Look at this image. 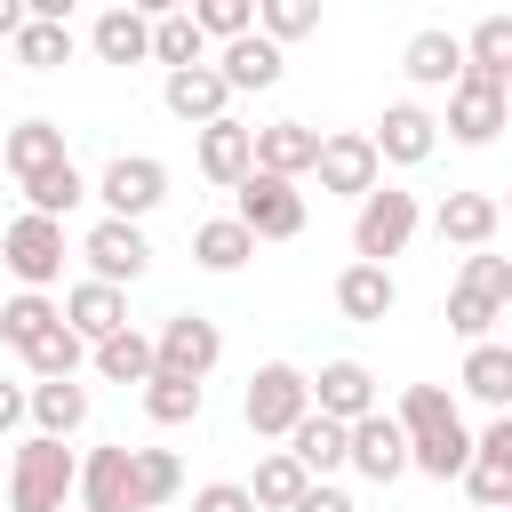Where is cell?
<instances>
[{
    "mask_svg": "<svg viewBox=\"0 0 512 512\" xmlns=\"http://www.w3.org/2000/svg\"><path fill=\"white\" fill-rule=\"evenodd\" d=\"M136 400H144V416H152L160 432H176V424H200V408H208V384H184V376H152Z\"/></svg>",
    "mask_w": 512,
    "mask_h": 512,
    "instance_id": "cell-39",
    "label": "cell"
},
{
    "mask_svg": "<svg viewBox=\"0 0 512 512\" xmlns=\"http://www.w3.org/2000/svg\"><path fill=\"white\" fill-rule=\"evenodd\" d=\"M256 32H264L272 48H288V40L320 32V0H256Z\"/></svg>",
    "mask_w": 512,
    "mask_h": 512,
    "instance_id": "cell-44",
    "label": "cell"
},
{
    "mask_svg": "<svg viewBox=\"0 0 512 512\" xmlns=\"http://www.w3.org/2000/svg\"><path fill=\"white\" fill-rule=\"evenodd\" d=\"M368 144H376L384 168H424V160L440 152V120H432L416 96H400V104H384V120L368 128Z\"/></svg>",
    "mask_w": 512,
    "mask_h": 512,
    "instance_id": "cell-14",
    "label": "cell"
},
{
    "mask_svg": "<svg viewBox=\"0 0 512 512\" xmlns=\"http://www.w3.org/2000/svg\"><path fill=\"white\" fill-rule=\"evenodd\" d=\"M160 104L184 120V128H208V120H232V88L216 64H192V72H160Z\"/></svg>",
    "mask_w": 512,
    "mask_h": 512,
    "instance_id": "cell-19",
    "label": "cell"
},
{
    "mask_svg": "<svg viewBox=\"0 0 512 512\" xmlns=\"http://www.w3.org/2000/svg\"><path fill=\"white\" fill-rule=\"evenodd\" d=\"M504 96H512V88H504Z\"/></svg>",
    "mask_w": 512,
    "mask_h": 512,
    "instance_id": "cell-50",
    "label": "cell"
},
{
    "mask_svg": "<svg viewBox=\"0 0 512 512\" xmlns=\"http://www.w3.org/2000/svg\"><path fill=\"white\" fill-rule=\"evenodd\" d=\"M0 264H8V280L16 288H32V296H48L56 280H64V224L56 216H8V232H0Z\"/></svg>",
    "mask_w": 512,
    "mask_h": 512,
    "instance_id": "cell-6",
    "label": "cell"
},
{
    "mask_svg": "<svg viewBox=\"0 0 512 512\" xmlns=\"http://www.w3.org/2000/svg\"><path fill=\"white\" fill-rule=\"evenodd\" d=\"M464 72H480V80L512 88V16H504V8H496V16H480V24L464 32Z\"/></svg>",
    "mask_w": 512,
    "mask_h": 512,
    "instance_id": "cell-36",
    "label": "cell"
},
{
    "mask_svg": "<svg viewBox=\"0 0 512 512\" xmlns=\"http://www.w3.org/2000/svg\"><path fill=\"white\" fill-rule=\"evenodd\" d=\"M432 232H440L448 248L480 256V248H496V232H504V208H496V192H440V208H432Z\"/></svg>",
    "mask_w": 512,
    "mask_h": 512,
    "instance_id": "cell-18",
    "label": "cell"
},
{
    "mask_svg": "<svg viewBox=\"0 0 512 512\" xmlns=\"http://www.w3.org/2000/svg\"><path fill=\"white\" fill-rule=\"evenodd\" d=\"M440 128H448L456 144H472V152H480V144H496V136L512 128V96H504L496 80L464 72V80L448 88V120H440Z\"/></svg>",
    "mask_w": 512,
    "mask_h": 512,
    "instance_id": "cell-13",
    "label": "cell"
},
{
    "mask_svg": "<svg viewBox=\"0 0 512 512\" xmlns=\"http://www.w3.org/2000/svg\"><path fill=\"white\" fill-rule=\"evenodd\" d=\"M32 432H48V440L88 432V384L80 376L72 384H32Z\"/></svg>",
    "mask_w": 512,
    "mask_h": 512,
    "instance_id": "cell-33",
    "label": "cell"
},
{
    "mask_svg": "<svg viewBox=\"0 0 512 512\" xmlns=\"http://www.w3.org/2000/svg\"><path fill=\"white\" fill-rule=\"evenodd\" d=\"M496 208H504V224H512V184H504V200H496Z\"/></svg>",
    "mask_w": 512,
    "mask_h": 512,
    "instance_id": "cell-49",
    "label": "cell"
},
{
    "mask_svg": "<svg viewBox=\"0 0 512 512\" xmlns=\"http://www.w3.org/2000/svg\"><path fill=\"white\" fill-rule=\"evenodd\" d=\"M464 400H480L488 416H512V344H464V368H456Z\"/></svg>",
    "mask_w": 512,
    "mask_h": 512,
    "instance_id": "cell-25",
    "label": "cell"
},
{
    "mask_svg": "<svg viewBox=\"0 0 512 512\" xmlns=\"http://www.w3.org/2000/svg\"><path fill=\"white\" fill-rule=\"evenodd\" d=\"M168 496H184V456L176 448H136V504L160 512Z\"/></svg>",
    "mask_w": 512,
    "mask_h": 512,
    "instance_id": "cell-42",
    "label": "cell"
},
{
    "mask_svg": "<svg viewBox=\"0 0 512 512\" xmlns=\"http://www.w3.org/2000/svg\"><path fill=\"white\" fill-rule=\"evenodd\" d=\"M304 416H312V376H304L296 360L248 368V384H240V424H248L256 440H288Z\"/></svg>",
    "mask_w": 512,
    "mask_h": 512,
    "instance_id": "cell-3",
    "label": "cell"
},
{
    "mask_svg": "<svg viewBox=\"0 0 512 512\" xmlns=\"http://www.w3.org/2000/svg\"><path fill=\"white\" fill-rule=\"evenodd\" d=\"M72 512H144V504H136V448H128V440H104V448L80 456Z\"/></svg>",
    "mask_w": 512,
    "mask_h": 512,
    "instance_id": "cell-11",
    "label": "cell"
},
{
    "mask_svg": "<svg viewBox=\"0 0 512 512\" xmlns=\"http://www.w3.org/2000/svg\"><path fill=\"white\" fill-rule=\"evenodd\" d=\"M384 400H376V368L368 360H320V376H312V416H328V424H360V416H376Z\"/></svg>",
    "mask_w": 512,
    "mask_h": 512,
    "instance_id": "cell-15",
    "label": "cell"
},
{
    "mask_svg": "<svg viewBox=\"0 0 512 512\" xmlns=\"http://www.w3.org/2000/svg\"><path fill=\"white\" fill-rule=\"evenodd\" d=\"M464 464H472V424H448L432 440H408V472H424V480H464Z\"/></svg>",
    "mask_w": 512,
    "mask_h": 512,
    "instance_id": "cell-40",
    "label": "cell"
},
{
    "mask_svg": "<svg viewBox=\"0 0 512 512\" xmlns=\"http://www.w3.org/2000/svg\"><path fill=\"white\" fill-rule=\"evenodd\" d=\"M192 160H200L208 184L240 192L248 168H256V128H248V120H208V128H192Z\"/></svg>",
    "mask_w": 512,
    "mask_h": 512,
    "instance_id": "cell-16",
    "label": "cell"
},
{
    "mask_svg": "<svg viewBox=\"0 0 512 512\" xmlns=\"http://www.w3.org/2000/svg\"><path fill=\"white\" fill-rule=\"evenodd\" d=\"M312 160H320V128H312V120H264V128H256V168H264V176L304 184Z\"/></svg>",
    "mask_w": 512,
    "mask_h": 512,
    "instance_id": "cell-23",
    "label": "cell"
},
{
    "mask_svg": "<svg viewBox=\"0 0 512 512\" xmlns=\"http://www.w3.org/2000/svg\"><path fill=\"white\" fill-rule=\"evenodd\" d=\"M88 48H96V64H152V16L144 8H96Z\"/></svg>",
    "mask_w": 512,
    "mask_h": 512,
    "instance_id": "cell-26",
    "label": "cell"
},
{
    "mask_svg": "<svg viewBox=\"0 0 512 512\" xmlns=\"http://www.w3.org/2000/svg\"><path fill=\"white\" fill-rule=\"evenodd\" d=\"M312 176H320V192H328V200H352V208H360V200L384 184V160H376L368 128H328V136H320Z\"/></svg>",
    "mask_w": 512,
    "mask_h": 512,
    "instance_id": "cell-8",
    "label": "cell"
},
{
    "mask_svg": "<svg viewBox=\"0 0 512 512\" xmlns=\"http://www.w3.org/2000/svg\"><path fill=\"white\" fill-rule=\"evenodd\" d=\"M80 264H88V280H104V288H136V280L152 272V240H144V224L96 216L88 240H80Z\"/></svg>",
    "mask_w": 512,
    "mask_h": 512,
    "instance_id": "cell-10",
    "label": "cell"
},
{
    "mask_svg": "<svg viewBox=\"0 0 512 512\" xmlns=\"http://www.w3.org/2000/svg\"><path fill=\"white\" fill-rule=\"evenodd\" d=\"M144 16H152V64H160V72L208 64V40H200V24H192L184 8H144Z\"/></svg>",
    "mask_w": 512,
    "mask_h": 512,
    "instance_id": "cell-28",
    "label": "cell"
},
{
    "mask_svg": "<svg viewBox=\"0 0 512 512\" xmlns=\"http://www.w3.org/2000/svg\"><path fill=\"white\" fill-rule=\"evenodd\" d=\"M288 456L312 472V480H328V472H344V456H352V424H328V416H304L296 432H288Z\"/></svg>",
    "mask_w": 512,
    "mask_h": 512,
    "instance_id": "cell-30",
    "label": "cell"
},
{
    "mask_svg": "<svg viewBox=\"0 0 512 512\" xmlns=\"http://www.w3.org/2000/svg\"><path fill=\"white\" fill-rule=\"evenodd\" d=\"M64 328L96 352L104 336H120L128 328V288H104V280H80V288H64Z\"/></svg>",
    "mask_w": 512,
    "mask_h": 512,
    "instance_id": "cell-24",
    "label": "cell"
},
{
    "mask_svg": "<svg viewBox=\"0 0 512 512\" xmlns=\"http://www.w3.org/2000/svg\"><path fill=\"white\" fill-rule=\"evenodd\" d=\"M16 192H24V208H32V216H56V224H64V216L88 200V176L64 160V168H40V176H32V184H16Z\"/></svg>",
    "mask_w": 512,
    "mask_h": 512,
    "instance_id": "cell-41",
    "label": "cell"
},
{
    "mask_svg": "<svg viewBox=\"0 0 512 512\" xmlns=\"http://www.w3.org/2000/svg\"><path fill=\"white\" fill-rule=\"evenodd\" d=\"M232 216L248 224V240H296L304 232V192L288 184V176H264V168H248V184L232 192Z\"/></svg>",
    "mask_w": 512,
    "mask_h": 512,
    "instance_id": "cell-9",
    "label": "cell"
},
{
    "mask_svg": "<svg viewBox=\"0 0 512 512\" xmlns=\"http://www.w3.org/2000/svg\"><path fill=\"white\" fill-rule=\"evenodd\" d=\"M80 368H88V344H80L64 320H56V328H48V336L24 352V376H32V384H72Z\"/></svg>",
    "mask_w": 512,
    "mask_h": 512,
    "instance_id": "cell-38",
    "label": "cell"
},
{
    "mask_svg": "<svg viewBox=\"0 0 512 512\" xmlns=\"http://www.w3.org/2000/svg\"><path fill=\"white\" fill-rule=\"evenodd\" d=\"M224 360V328L208 312H168L152 328V376H184V384H208Z\"/></svg>",
    "mask_w": 512,
    "mask_h": 512,
    "instance_id": "cell-7",
    "label": "cell"
},
{
    "mask_svg": "<svg viewBox=\"0 0 512 512\" xmlns=\"http://www.w3.org/2000/svg\"><path fill=\"white\" fill-rule=\"evenodd\" d=\"M192 512H256V496H248V480H200Z\"/></svg>",
    "mask_w": 512,
    "mask_h": 512,
    "instance_id": "cell-45",
    "label": "cell"
},
{
    "mask_svg": "<svg viewBox=\"0 0 512 512\" xmlns=\"http://www.w3.org/2000/svg\"><path fill=\"white\" fill-rule=\"evenodd\" d=\"M312 488V472L288 456V448H264L256 456V480H248V496H256V512H296V496Z\"/></svg>",
    "mask_w": 512,
    "mask_h": 512,
    "instance_id": "cell-35",
    "label": "cell"
},
{
    "mask_svg": "<svg viewBox=\"0 0 512 512\" xmlns=\"http://www.w3.org/2000/svg\"><path fill=\"white\" fill-rule=\"evenodd\" d=\"M400 72H408V88H456V80H464V32H448V24L408 32Z\"/></svg>",
    "mask_w": 512,
    "mask_h": 512,
    "instance_id": "cell-21",
    "label": "cell"
},
{
    "mask_svg": "<svg viewBox=\"0 0 512 512\" xmlns=\"http://www.w3.org/2000/svg\"><path fill=\"white\" fill-rule=\"evenodd\" d=\"M88 200H96L104 216H120V224H144V216L168 200V168H160L152 152H112V160L88 176Z\"/></svg>",
    "mask_w": 512,
    "mask_h": 512,
    "instance_id": "cell-5",
    "label": "cell"
},
{
    "mask_svg": "<svg viewBox=\"0 0 512 512\" xmlns=\"http://www.w3.org/2000/svg\"><path fill=\"white\" fill-rule=\"evenodd\" d=\"M504 304H512V256L480 248V256H464V264H456L440 320H448V336H464V344H488V328L504 320Z\"/></svg>",
    "mask_w": 512,
    "mask_h": 512,
    "instance_id": "cell-2",
    "label": "cell"
},
{
    "mask_svg": "<svg viewBox=\"0 0 512 512\" xmlns=\"http://www.w3.org/2000/svg\"><path fill=\"white\" fill-rule=\"evenodd\" d=\"M336 312H344L352 328H384V320L400 312L392 264H344V272H336Z\"/></svg>",
    "mask_w": 512,
    "mask_h": 512,
    "instance_id": "cell-20",
    "label": "cell"
},
{
    "mask_svg": "<svg viewBox=\"0 0 512 512\" xmlns=\"http://www.w3.org/2000/svg\"><path fill=\"white\" fill-rule=\"evenodd\" d=\"M72 488H80V448L24 432L8 456V512H72Z\"/></svg>",
    "mask_w": 512,
    "mask_h": 512,
    "instance_id": "cell-1",
    "label": "cell"
},
{
    "mask_svg": "<svg viewBox=\"0 0 512 512\" xmlns=\"http://www.w3.org/2000/svg\"><path fill=\"white\" fill-rule=\"evenodd\" d=\"M344 472H360L368 488H392V480L408 472V432L392 424V408H376V416L352 424V456H344Z\"/></svg>",
    "mask_w": 512,
    "mask_h": 512,
    "instance_id": "cell-17",
    "label": "cell"
},
{
    "mask_svg": "<svg viewBox=\"0 0 512 512\" xmlns=\"http://www.w3.org/2000/svg\"><path fill=\"white\" fill-rule=\"evenodd\" d=\"M296 512H360V504H352V496H344L336 480H312V488L296 496Z\"/></svg>",
    "mask_w": 512,
    "mask_h": 512,
    "instance_id": "cell-47",
    "label": "cell"
},
{
    "mask_svg": "<svg viewBox=\"0 0 512 512\" xmlns=\"http://www.w3.org/2000/svg\"><path fill=\"white\" fill-rule=\"evenodd\" d=\"M464 496H472V512H512V416H488L472 432Z\"/></svg>",
    "mask_w": 512,
    "mask_h": 512,
    "instance_id": "cell-12",
    "label": "cell"
},
{
    "mask_svg": "<svg viewBox=\"0 0 512 512\" xmlns=\"http://www.w3.org/2000/svg\"><path fill=\"white\" fill-rule=\"evenodd\" d=\"M24 16H32V8H24V0H0V48H8V40H16V32H24Z\"/></svg>",
    "mask_w": 512,
    "mask_h": 512,
    "instance_id": "cell-48",
    "label": "cell"
},
{
    "mask_svg": "<svg viewBox=\"0 0 512 512\" xmlns=\"http://www.w3.org/2000/svg\"><path fill=\"white\" fill-rule=\"evenodd\" d=\"M392 424H400L408 440H432V432L464 424V408H456V392H448V384H408V392H400V408H392Z\"/></svg>",
    "mask_w": 512,
    "mask_h": 512,
    "instance_id": "cell-34",
    "label": "cell"
},
{
    "mask_svg": "<svg viewBox=\"0 0 512 512\" xmlns=\"http://www.w3.org/2000/svg\"><path fill=\"white\" fill-rule=\"evenodd\" d=\"M248 256H256V240H248L240 216H200V224H192V264H200V272H240Z\"/></svg>",
    "mask_w": 512,
    "mask_h": 512,
    "instance_id": "cell-29",
    "label": "cell"
},
{
    "mask_svg": "<svg viewBox=\"0 0 512 512\" xmlns=\"http://www.w3.org/2000/svg\"><path fill=\"white\" fill-rule=\"evenodd\" d=\"M24 424H32V384H16V376L0 368V440L24 432Z\"/></svg>",
    "mask_w": 512,
    "mask_h": 512,
    "instance_id": "cell-46",
    "label": "cell"
},
{
    "mask_svg": "<svg viewBox=\"0 0 512 512\" xmlns=\"http://www.w3.org/2000/svg\"><path fill=\"white\" fill-rule=\"evenodd\" d=\"M0 160H8V176H16V184H32L40 168H64L72 152H64V128L32 112V120H16V128L0 136Z\"/></svg>",
    "mask_w": 512,
    "mask_h": 512,
    "instance_id": "cell-27",
    "label": "cell"
},
{
    "mask_svg": "<svg viewBox=\"0 0 512 512\" xmlns=\"http://www.w3.org/2000/svg\"><path fill=\"white\" fill-rule=\"evenodd\" d=\"M72 24H40V16H24V32L8 40V64H24V72H64L72 64Z\"/></svg>",
    "mask_w": 512,
    "mask_h": 512,
    "instance_id": "cell-37",
    "label": "cell"
},
{
    "mask_svg": "<svg viewBox=\"0 0 512 512\" xmlns=\"http://www.w3.org/2000/svg\"><path fill=\"white\" fill-rule=\"evenodd\" d=\"M56 320H64V304H56V296H32V288H16V296L0 304V344L24 360V352H32V344L56 328Z\"/></svg>",
    "mask_w": 512,
    "mask_h": 512,
    "instance_id": "cell-31",
    "label": "cell"
},
{
    "mask_svg": "<svg viewBox=\"0 0 512 512\" xmlns=\"http://www.w3.org/2000/svg\"><path fill=\"white\" fill-rule=\"evenodd\" d=\"M416 232H424V200L400 184H376L352 208V264H392V256H408Z\"/></svg>",
    "mask_w": 512,
    "mask_h": 512,
    "instance_id": "cell-4",
    "label": "cell"
},
{
    "mask_svg": "<svg viewBox=\"0 0 512 512\" xmlns=\"http://www.w3.org/2000/svg\"><path fill=\"white\" fill-rule=\"evenodd\" d=\"M184 16H192L200 40H216V48H232V40L256 32V8H248V0H184Z\"/></svg>",
    "mask_w": 512,
    "mask_h": 512,
    "instance_id": "cell-43",
    "label": "cell"
},
{
    "mask_svg": "<svg viewBox=\"0 0 512 512\" xmlns=\"http://www.w3.org/2000/svg\"><path fill=\"white\" fill-rule=\"evenodd\" d=\"M88 368H96L104 384H136V392H144V384H152V336H144V328H120V336H104V344L88 352Z\"/></svg>",
    "mask_w": 512,
    "mask_h": 512,
    "instance_id": "cell-32",
    "label": "cell"
},
{
    "mask_svg": "<svg viewBox=\"0 0 512 512\" xmlns=\"http://www.w3.org/2000/svg\"><path fill=\"white\" fill-rule=\"evenodd\" d=\"M208 64L224 72V88H232V96H264V88H280V72H288V48H272L264 32H248V40L216 48Z\"/></svg>",
    "mask_w": 512,
    "mask_h": 512,
    "instance_id": "cell-22",
    "label": "cell"
}]
</instances>
